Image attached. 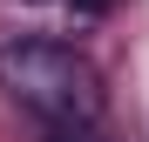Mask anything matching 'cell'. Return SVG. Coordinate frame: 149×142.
<instances>
[{
	"mask_svg": "<svg viewBox=\"0 0 149 142\" xmlns=\"http://www.w3.org/2000/svg\"><path fill=\"white\" fill-rule=\"evenodd\" d=\"M0 88H7L14 108H27L54 135L88 129L102 115V75L68 41H7L0 47Z\"/></svg>",
	"mask_w": 149,
	"mask_h": 142,
	"instance_id": "1",
	"label": "cell"
},
{
	"mask_svg": "<svg viewBox=\"0 0 149 142\" xmlns=\"http://www.w3.org/2000/svg\"><path fill=\"white\" fill-rule=\"evenodd\" d=\"M27 7H41V0H27Z\"/></svg>",
	"mask_w": 149,
	"mask_h": 142,
	"instance_id": "2",
	"label": "cell"
}]
</instances>
